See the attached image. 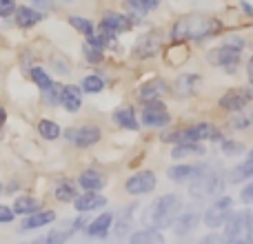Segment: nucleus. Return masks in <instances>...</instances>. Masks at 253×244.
<instances>
[{
    "label": "nucleus",
    "mask_w": 253,
    "mask_h": 244,
    "mask_svg": "<svg viewBox=\"0 0 253 244\" xmlns=\"http://www.w3.org/2000/svg\"><path fill=\"white\" fill-rule=\"evenodd\" d=\"M218 31H220L218 20L200 16V13H191V16H184L175 22L171 36L175 40H205L209 36L218 34Z\"/></svg>",
    "instance_id": "obj_1"
},
{
    "label": "nucleus",
    "mask_w": 253,
    "mask_h": 244,
    "mask_svg": "<svg viewBox=\"0 0 253 244\" xmlns=\"http://www.w3.org/2000/svg\"><path fill=\"white\" fill-rule=\"evenodd\" d=\"M180 209H182V202H180L178 196H162L144 213V224L149 229H165L173 222V218L180 213Z\"/></svg>",
    "instance_id": "obj_2"
},
{
    "label": "nucleus",
    "mask_w": 253,
    "mask_h": 244,
    "mask_svg": "<svg viewBox=\"0 0 253 244\" xmlns=\"http://www.w3.org/2000/svg\"><path fill=\"white\" fill-rule=\"evenodd\" d=\"M224 191V180L220 173H207V169H202L196 178H191L189 184V193L196 200H207V198H218Z\"/></svg>",
    "instance_id": "obj_3"
},
{
    "label": "nucleus",
    "mask_w": 253,
    "mask_h": 244,
    "mask_svg": "<svg viewBox=\"0 0 253 244\" xmlns=\"http://www.w3.org/2000/svg\"><path fill=\"white\" fill-rule=\"evenodd\" d=\"M227 229H224V240L229 242H251L253 240V222L249 211H238L227 218Z\"/></svg>",
    "instance_id": "obj_4"
},
{
    "label": "nucleus",
    "mask_w": 253,
    "mask_h": 244,
    "mask_svg": "<svg viewBox=\"0 0 253 244\" xmlns=\"http://www.w3.org/2000/svg\"><path fill=\"white\" fill-rule=\"evenodd\" d=\"M65 138L69 140L71 144H76V147L87 149V147L96 144L98 140L102 138V131L98 129V126H93V124H87V126H71V129L65 131Z\"/></svg>",
    "instance_id": "obj_5"
},
{
    "label": "nucleus",
    "mask_w": 253,
    "mask_h": 244,
    "mask_svg": "<svg viewBox=\"0 0 253 244\" xmlns=\"http://www.w3.org/2000/svg\"><path fill=\"white\" fill-rule=\"evenodd\" d=\"M171 122V116L167 114V107L158 98L144 102L142 107V124L144 126H167Z\"/></svg>",
    "instance_id": "obj_6"
},
{
    "label": "nucleus",
    "mask_w": 253,
    "mask_h": 244,
    "mask_svg": "<svg viewBox=\"0 0 253 244\" xmlns=\"http://www.w3.org/2000/svg\"><path fill=\"white\" fill-rule=\"evenodd\" d=\"M233 211V200L231 198H220V200H215L213 204L207 209L205 213V224L209 229H218L222 227L224 222H227V218L231 215Z\"/></svg>",
    "instance_id": "obj_7"
},
{
    "label": "nucleus",
    "mask_w": 253,
    "mask_h": 244,
    "mask_svg": "<svg viewBox=\"0 0 253 244\" xmlns=\"http://www.w3.org/2000/svg\"><path fill=\"white\" fill-rule=\"evenodd\" d=\"M125 189L129 196H144L156 189V173L153 171H138L125 182Z\"/></svg>",
    "instance_id": "obj_8"
},
{
    "label": "nucleus",
    "mask_w": 253,
    "mask_h": 244,
    "mask_svg": "<svg viewBox=\"0 0 253 244\" xmlns=\"http://www.w3.org/2000/svg\"><path fill=\"white\" fill-rule=\"evenodd\" d=\"M240 53H242V49H236V47H231V44H224V47L213 49V51L209 53V62L211 65L233 67L240 62Z\"/></svg>",
    "instance_id": "obj_9"
},
{
    "label": "nucleus",
    "mask_w": 253,
    "mask_h": 244,
    "mask_svg": "<svg viewBox=\"0 0 253 244\" xmlns=\"http://www.w3.org/2000/svg\"><path fill=\"white\" fill-rule=\"evenodd\" d=\"M131 27V18H126L125 13H118V11H107L105 18L100 20V29L107 31V34H123Z\"/></svg>",
    "instance_id": "obj_10"
},
{
    "label": "nucleus",
    "mask_w": 253,
    "mask_h": 244,
    "mask_svg": "<svg viewBox=\"0 0 253 244\" xmlns=\"http://www.w3.org/2000/svg\"><path fill=\"white\" fill-rule=\"evenodd\" d=\"M74 202L80 213H87V211H93V209H102L107 204V198L100 196L98 191H87L84 196H76Z\"/></svg>",
    "instance_id": "obj_11"
},
{
    "label": "nucleus",
    "mask_w": 253,
    "mask_h": 244,
    "mask_svg": "<svg viewBox=\"0 0 253 244\" xmlns=\"http://www.w3.org/2000/svg\"><path fill=\"white\" fill-rule=\"evenodd\" d=\"M171 224H173L175 236H189V233L200 224V215H198L196 211H184L182 215H175Z\"/></svg>",
    "instance_id": "obj_12"
},
{
    "label": "nucleus",
    "mask_w": 253,
    "mask_h": 244,
    "mask_svg": "<svg viewBox=\"0 0 253 244\" xmlns=\"http://www.w3.org/2000/svg\"><path fill=\"white\" fill-rule=\"evenodd\" d=\"M249 100H251V93L238 89V91L224 93V96L220 98V107H224V109H229V111H240L249 105Z\"/></svg>",
    "instance_id": "obj_13"
},
{
    "label": "nucleus",
    "mask_w": 253,
    "mask_h": 244,
    "mask_svg": "<svg viewBox=\"0 0 253 244\" xmlns=\"http://www.w3.org/2000/svg\"><path fill=\"white\" fill-rule=\"evenodd\" d=\"M111 224H114V213H109V211H105V213H100L93 222L87 224V236L91 238H105L107 233H109Z\"/></svg>",
    "instance_id": "obj_14"
},
{
    "label": "nucleus",
    "mask_w": 253,
    "mask_h": 244,
    "mask_svg": "<svg viewBox=\"0 0 253 244\" xmlns=\"http://www.w3.org/2000/svg\"><path fill=\"white\" fill-rule=\"evenodd\" d=\"M60 105L65 107L67 111L76 114V111L83 107V98H80V89L74 87V84H67V87L60 89Z\"/></svg>",
    "instance_id": "obj_15"
},
{
    "label": "nucleus",
    "mask_w": 253,
    "mask_h": 244,
    "mask_svg": "<svg viewBox=\"0 0 253 244\" xmlns=\"http://www.w3.org/2000/svg\"><path fill=\"white\" fill-rule=\"evenodd\" d=\"M56 220V213L53 211H34V213H29V218L22 220L20 229L22 231H31V229H40V227H47L49 222H53Z\"/></svg>",
    "instance_id": "obj_16"
},
{
    "label": "nucleus",
    "mask_w": 253,
    "mask_h": 244,
    "mask_svg": "<svg viewBox=\"0 0 253 244\" xmlns=\"http://www.w3.org/2000/svg\"><path fill=\"white\" fill-rule=\"evenodd\" d=\"M13 13H16L18 27H22V29H29V27L38 25V22L42 20V13L31 7H18V9H13Z\"/></svg>",
    "instance_id": "obj_17"
},
{
    "label": "nucleus",
    "mask_w": 253,
    "mask_h": 244,
    "mask_svg": "<svg viewBox=\"0 0 253 244\" xmlns=\"http://www.w3.org/2000/svg\"><path fill=\"white\" fill-rule=\"evenodd\" d=\"M78 184L84 189V191H100L107 182H105V178H102L100 171L89 169V171H83V173H80Z\"/></svg>",
    "instance_id": "obj_18"
},
{
    "label": "nucleus",
    "mask_w": 253,
    "mask_h": 244,
    "mask_svg": "<svg viewBox=\"0 0 253 244\" xmlns=\"http://www.w3.org/2000/svg\"><path fill=\"white\" fill-rule=\"evenodd\" d=\"M205 166H196V164H178L169 169V180L173 182H189L191 178H196Z\"/></svg>",
    "instance_id": "obj_19"
},
{
    "label": "nucleus",
    "mask_w": 253,
    "mask_h": 244,
    "mask_svg": "<svg viewBox=\"0 0 253 244\" xmlns=\"http://www.w3.org/2000/svg\"><path fill=\"white\" fill-rule=\"evenodd\" d=\"M205 153V147L200 142H187V140H180L178 147L173 149L171 158L175 160H182V158H191V156H202Z\"/></svg>",
    "instance_id": "obj_20"
},
{
    "label": "nucleus",
    "mask_w": 253,
    "mask_h": 244,
    "mask_svg": "<svg viewBox=\"0 0 253 244\" xmlns=\"http://www.w3.org/2000/svg\"><path fill=\"white\" fill-rule=\"evenodd\" d=\"M114 120L118 122L123 129H129V131H138V120H135V111L133 107H120V109H116L114 114Z\"/></svg>",
    "instance_id": "obj_21"
},
{
    "label": "nucleus",
    "mask_w": 253,
    "mask_h": 244,
    "mask_svg": "<svg viewBox=\"0 0 253 244\" xmlns=\"http://www.w3.org/2000/svg\"><path fill=\"white\" fill-rule=\"evenodd\" d=\"M13 209V213L16 215H29V213H34V211H40L42 209V204H40L36 198H29V196H20L16 200V204L11 206Z\"/></svg>",
    "instance_id": "obj_22"
},
{
    "label": "nucleus",
    "mask_w": 253,
    "mask_h": 244,
    "mask_svg": "<svg viewBox=\"0 0 253 244\" xmlns=\"http://www.w3.org/2000/svg\"><path fill=\"white\" fill-rule=\"evenodd\" d=\"M169 91V87H167V82H162V80H156V82H149V84H142L140 87V98L142 100H151V98H158L162 96V93Z\"/></svg>",
    "instance_id": "obj_23"
},
{
    "label": "nucleus",
    "mask_w": 253,
    "mask_h": 244,
    "mask_svg": "<svg viewBox=\"0 0 253 244\" xmlns=\"http://www.w3.org/2000/svg\"><path fill=\"white\" fill-rule=\"evenodd\" d=\"M131 242L133 244H162L165 238L158 233V229H144V231H138L131 236Z\"/></svg>",
    "instance_id": "obj_24"
},
{
    "label": "nucleus",
    "mask_w": 253,
    "mask_h": 244,
    "mask_svg": "<svg viewBox=\"0 0 253 244\" xmlns=\"http://www.w3.org/2000/svg\"><path fill=\"white\" fill-rule=\"evenodd\" d=\"M53 196H56L60 202H74V198L78 196V191H76V184L71 182V180H62V182L56 184Z\"/></svg>",
    "instance_id": "obj_25"
},
{
    "label": "nucleus",
    "mask_w": 253,
    "mask_h": 244,
    "mask_svg": "<svg viewBox=\"0 0 253 244\" xmlns=\"http://www.w3.org/2000/svg\"><path fill=\"white\" fill-rule=\"evenodd\" d=\"M251 173H253V158L247 156V160L242 162L240 166H236V169H233L231 180H233V182H245V180L251 178Z\"/></svg>",
    "instance_id": "obj_26"
},
{
    "label": "nucleus",
    "mask_w": 253,
    "mask_h": 244,
    "mask_svg": "<svg viewBox=\"0 0 253 244\" xmlns=\"http://www.w3.org/2000/svg\"><path fill=\"white\" fill-rule=\"evenodd\" d=\"M38 131H40V135H42L44 140H58L60 138V126L56 124L53 120H40L38 122Z\"/></svg>",
    "instance_id": "obj_27"
},
{
    "label": "nucleus",
    "mask_w": 253,
    "mask_h": 244,
    "mask_svg": "<svg viewBox=\"0 0 253 244\" xmlns=\"http://www.w3.org/2000/svg\"><path fill=\"white\" fill-rule=\"evenodd\" d=\"M105 89V80L100 76H87L83 80V91L84 93H100Z\"/></svg>",
    "instance_id": "obj_28"
},
{
    "label": "nucleus",
    "mask_w": 253,
    "mask_h": 244,
    "mask_svg": "<svg viewBox=\"0 0 253 244\" xmlns=\"http://www.w3.org/2000/svg\"><path fill=\"white\" fill-rule=\"evenodd\" d=\"M198 82H200V78H198V76H182V78H178V93L189 96V93L196 91V84Z\"/></svg>",
    "instance_id": "obj_29"
},
{
    "label": "nucleus",
    "mask_w": 253,
    "mask_h": 244,
    "mask_svg": "<svg viewBox=\"0 0 253 244\" xmlns=\"http://www.w3.org/2000/svg\"><path fill=\"white\" fill-rule=\"evenodd\" d=\"M69 25L76 27V31H80L83 36H89L93 31V22L87 20V18H80V16H71L69 18Z\"/></svg>",
    "instance_id": "obj_30"
},
{
    "label": "nucleus",
    "mask_w": 253,
    "mask_h": 244,
    "mask_svg": "<svg viewBox=\"0 0 253 244\" xmlns=\"http://www.w3.org/2000/svg\"><path fill=\"white\" fill-rule=\"evenodd\" d=\"M31 78H34V82L38 84V87L42 89V91H44V89H49V87L53 84V82H51V78H49V76L44 74V71L40 69V67H34V69H31Z\"/></svg>",
    "instance_id": "obj_31"
},
{
    "label": "nucleus",
    "mask_w": 253,
    "mask_h": 244,
    "mask_svg": "<svg viewBox=\"0 0 253 244\" xmlns=\"http://www.w3.org/2000/svg\"><path fill=\"white\" fill-rule=\"evenodd\" d=\"M133 209L135 206H126L123 211V218H120L118 227H116V236H125V233L131 229V213H133Z\"/></svg>",
    "instance_id": "obj_32"
},
{
    "label": "nucleus",
    "mask_w": 253,
    "mask_h": 244,
    "mask_svg": "<svg viewBox=\"0 0 253 244\" xmlns=\"http://www.w3.org/2000/svg\"><path fill=\"white\" fill-rule=\"evenodd\" d=\"M242 151H245V144L242 142H236V140H224V144H222L224 156H240Z\"/></svg>",
    "instance_id": "obj_33"
},
{
    "label": "nucleus",
    "mask_w": 253,
    "mask_h": 244,
    "mask_svg": "<svg viewBox=\"0 0 253 244\" xmlns=\"http://www.w3.org/2000/svg\"><path fill=\"white\" fill-rule=\"evenodd\" d=\"M83 53H84V58H87L91 65H98V62H102V51H100V49H96V47H91V44L84 42Z\"/></svg>",
    "instance_id": "obj_34"
},
{
    "label": "nucleus",
    "mask_w": 253,
    "mask_h": 244,
    "mask_svg": "<svg viewBox=\"0 0 253 244\" xmlns=\"http://www.w3.org/2000/svg\"><path fill=\"white\" fill-rule=\"evenodd\" d=\"M125 2H126V9H129V13H133V18H138V20L149 13L147 9L142 7V2H140V0H125Z\"/></svg>",
    "instance_id": "obj_35"
},
{
    "label": "nucleus",
    "mask_w": 253,
    "mask_h": 244,
    "mask_svg": "<svg viewBox=\"0 0 253 244\" xmlns=\"http://www.w3.org/2000/svg\"><path fill=\"white\" fill-rule=\"evenodd\" d=\"M13 9H16V2H13V0H0V18L11 16Z\"/></svg>",
    "instance_id": "obj_36"
},
{
    "label": "nucleus",
    "mask_w": 253,
    "mask_h": 244,
    "mask_svg": "<svg viewBox=\"0 0 253 244\" xmlns=\"http://www.w3.org/2000/svg\"><path fill=\"white\" fill-rule=\"evenodd\" d=\"M16 218V213H13V209L11 206H4V204H0V222H11V220Z\"/></svg>",
    "instance_id": "obj_37"
},
{
    "label": "nucleus",
    "mask_w": 253,
    "mask_h": 244,
    "mask_svg": "<svg viewBox=\"0 0 253 244\" xmlns=\"http://www.w3.org/2000/svg\"><path fill=\"white\" fill-rule=\"evenodd\" d=\"M249 124H251V120L247 118V116H236V118L231 120V126H233V129H247Z\"/></svg>",
    "instance_id": "obj_38"
},
{
    "label": "nucleus",
    "mask_w": 253,
    "mask_h": 244,
    "mask_svg": "<svg viewBox=\"0 0 253 244\" xmlns=\"http://www.w3.org/2000/svg\"><path fill=\"white\" fill-rule=\"evenodd\" d=\"M240 200L245 202V204H251V200H253V187H251V184H247V187L242 189V196H240Z\"/></svg>",
    "instance_id": "obj_39"
},
{
    "label": "nucleus",
    "mask_w": 253,
    "mask_h": 244,
    "mask_svg": "<svg viewBox=\"0 0 253 244\" xmlns=\"http://www.w3.org/2000/svg\"><path fill=\"white\" fill-rule=\"evenodd\" d=\"M227 44H231V47H236V49H245V40H242L240 36H231Z\"/></svg>",
    "instance_id": "obj_40"
},
{
    "label": "nucleus",
    "mask_w": 253,
    "mask_h": 244,
    "mask_svg": "<svg viewBox=\"0 0 253 244\" xmlns=\"http://www.w3.org/2000/svg\"><path fill=\"white\" fill-rule=\"evenodd\" d=\"M140 2H142V7L147 9V11H153V9L160 4V0H140Z\"/></svg>",
    "instance_id": "obj_41"
},
{
    "label": "nucleus",
    "mask_w": 253,
    "mask_h": 244,
    "mask_svg": "<svg viewBox=\"0 0 253 244\" xmlns=\"http://www.w3.org/2000/svg\"><path fill=\"white\" fill-rule=\"evenodd\" d=\"M36 4H38L40 9H49V0H34Z\"/></svg>",
    "instance_id": "obj_42"
},
{
    "label": "nucleus",
    "mask_w": 253,
    "mask_h": 244,
    "mask_svg": "<svg viewBox=\"0 0 253 244\" xmlns=\"http://www.w3.org/2000/svg\"><path fill=\"white\" fill-rule=\"evenodd\" d=\"M242 9H245L247 16H251V13H253V9H251V4H249V2H242Z\"/></svg>",
    "instance_id": "obj_43"
},
{
    "label": "nucleus",
    "mask_w": 253,
    "mask_h": 244,
    "mask_svg": "<svg viewBox=\"0 0 253 244\" xmlns=\"http://www.w3.org/2000/svg\"><path fill=\"white\" fill-rule=\"evenodd\" d=\"M4 120H7V114H4V109H2V107H0V126L4 124Z\"/></svg>",
    "instance_id": "obj_44"
},
{
    "label": "nucleus",
    "mask_w": 253,
    "mask_h": 244,
    "mask_svg": "<svg viewBox=\"0 0 253 244\" xmlns=\"http://www.w3.org/2000/svg\"><path fill=\"white\" fill-rule=\"evenodd\" d=\"M0 193H2V187H0Z\"/></svg>",
    "instance_id": "obj_45"
}]
</instances>
